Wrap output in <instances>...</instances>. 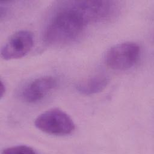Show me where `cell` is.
Returning a JSON list of instances; mask_svg holds the SVG:
<instances>
[{
	"label": "cell",
	"instance_id": "obj_3",
	"mask_svg": "<svg viewBox=\"0 0 154 154\" xmlns=\"http://www.w3.org/2000/svg\"><path fill=\"white\" fill-rule=\"evenodd\" d=\"M140 46L134 42H124L111 47L106 53V65L116 70H126L132 68L139 60Z\"/></svg>",
	"mask_w": 154,
	"mask_h": 154
},
{
	"label": "cell",
	"instance_id": "obj_2",
	"mask_svg": "<svg viewBox=\"0 0 154 154\" xmlns=\"http://www.w3.org/2000/svg\"><path fill=\"white\" fill-rule=\"evenodd\" d=\"M35 126L40 131L53 135H67L75 129L71 117L64 111L53 108L40 114L35 120Z\"/></svg>",
	"mask_w": 154,
	"mask_h": 154
},
{
	"label": "cell",
	"instance_id": "obj_4",
	"mask_svg": "<svg viewBox=\"0 0 154 154\" xmlns=\"http://www.w3.org/2000/svg\"><path fill=\"white\" fill-rule=\"evenodd\" d=\"M34 45V36L28 30H20L14 33L2 47L1 57L5 60L22 58L26 55Z\"/></svg>",
	"mask_w": 154,
	"mask_h": 154
},
{
	"label": "cell",
	"instance_id": "obj_7",
	"mask_svg": "<svg viewBox=\"0 0 154 154\" xmlns=\"http://www.w3.org/2000/svg\"><path fill=\"white\" fill-rule=\"evenodd\" d=\"M109 78L103 74H97L79 82L76 91L84 95H91L102 91L108 85Z\"/></svg>",
	"mask_w": 154,
	"mask_h": 154
},
{
	"label": "cell",
	"instance_id": "obj_8",
	"mask_svg": "<svg viewBox=\"0 0 154 154\" xmlns=\"http://www.w3.org/2000/svg\"><path fill=\"white\" fill-rule=\"evenodd\" d=\"M2 154H35L37 152L32 147L25 145H17L9 147L3 149L1 152Z\"/></svg>",
	"mask_w": 154,
	"mask_h": 154
},
{
	"label": "cell",
	"instance_id": "obj_1",
	"mask_svg": "<svg viewBox=\"0 0 154 154\" xmlns=\"http://www.w3.org/2000/svg\"><path fill=\"white\" fill-rule=\"evenodd\" d=\"M53 16L44 32L45 42L51 46H62L75 41L88 23L73 1L67 2Z\"/></svg>",
	"mask_w": 154,
	"mask_h": 154
},
{
	"label": "cell",
	"instance_id": "obj_6",
	"mask_svg": "<svg viewBox=\"0 0 154 154\" xmlns=\"http://www.w3.org/2000/svg\"><path fill=\"white\" fill-rule=\"evenodd\" d=\"M57 86V80L52 76L35 78L26 84L20 91V97L29 103H37L46 97Z\"/></svg>",
	"mask_w": 154,
	"mask_h": 154
},
{
	"label": "cell",
	"instance_id": "obj_9",
	"mask_svg": "<svg viewBox=\"0 0 154 154\" xmlns=\"http://www.w3.org/2000/svg\"><path fill=\"white\" fill-rule=\"evenodd\" d=\"M1 99H2V97L4 96V95L5 94V91H6L5 85V84H4L3 81L2 80L1 81Z\"/></svg>",
	"mask_w": 154,
	"mask_h": 154
},
{
	"label": "cell",
	"instance_id": "obj_5",
	"mask_svg": "<svg viewBox=\"0 0 154 154\" xmlns=\"http://www.w3.org/2000/svg\"><path fill=\"white\" fill-rule=\"evenodd\" d=\"M73 2L88 23L109 19L116 10V3L111 1H75Z\"/></svg>",
	"mask_w": 154,
	"mask_h": 154
}]
</instances>
